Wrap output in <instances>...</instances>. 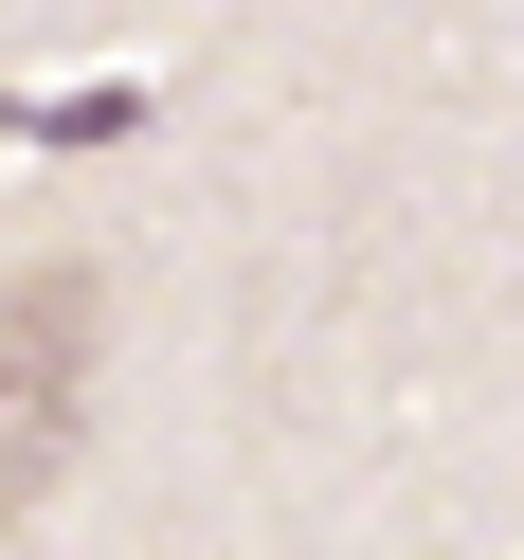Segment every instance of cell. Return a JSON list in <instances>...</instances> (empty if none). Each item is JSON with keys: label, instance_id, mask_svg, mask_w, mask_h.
<instances>
[{"label": "cell", "instance_id": "obj_1", "mask_svg": "<svg viewBox=\"0 0 524 560\" xmlns=\"http://www.w3.org/2000/svg\"><path fill=\"white\" fill-rule=\"evenodd\" d=\"M91 343H109V290H91L73 254H55V271H0V524L55 506V470H73V434H91Z\"/></svg>", "mask_w": 524, "mask_h": 560}]
</instances>
